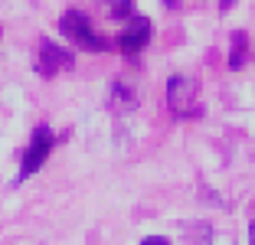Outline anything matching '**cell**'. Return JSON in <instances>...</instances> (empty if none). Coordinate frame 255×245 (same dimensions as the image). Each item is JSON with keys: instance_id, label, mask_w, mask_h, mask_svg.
Returning <instances> with one entry per match:
<instances>
[{"instance_id": "cell-1", "label": "cell", "mask_w": 255, "mask_h": 245, "mask_svg": "<svg viewBox=\"0 0 255 245\" xmlns=\"http://www.w3.org/2000/svg\"><path fill=\"white\" fill-rule=\"evenodd\" d=\"M59 30H62V36H66L75 49H85V52H105L108 49L105 36H98L95 26H92V20L82 13V10H69V13H62Z\"/></svg>"}, {"instance_id": "cell-2", "label": "cell", "mask_w": 255, "mask_h": 245, "mask_svg": "<svg viewBox=\"0 0 255 245\" xmlns=\"http://www.w3.org/2000/svg\"><path fill=\"white\" fill-rule=\"evenodd\" d=\"M167 105L180 118L200 115V85H196V79H190V75H170V82H167Z\"/></svg>"}, {"instance_id": "cell-3", "label": "cell", "mask_w": 255, "mask_h": 245, "mask_svg": "<svg viewBox=\"0 0 255 245\" xmlns=\"http://www.w3.org/2000/svg\"><path fill=\"white\" fill-rule=\"evenodd\" d=\"M53 144H56V137H53V131L46 124H39L36 131H33V137H30V147L23 150V163H20V180H26V177H33V173L39 170L46 163V157H49V150H53Z\"/></svg>"}, {"instance_id": "cell-4", "label": "cell", "mask_w": 255, "mask_h": 245, "mask_svg": "<svg viewBox=\"0 0 255 245\" xmlns=\"http://www.w3.org/2000/svg\"><path fill=\"white\" fill-rule=\"evenodd\" d=\"M72 62H75V56L69 49L49 43V39H43V43H39V52H36V72L39 75L53 79L56 72H62V69H72Z\"/></svg>"}, {"instance_id": "cell-5", "label": "cell", "mask_w": 255, "mask_h": 245, "mask_svg": "<svg viewBox=\"0 0 255 245\" xmlns=\"http://www.w3.org/2000/svg\"><path fill=\"white\" fill-rule=\"evenodd\" d=\"M150 33H154V26H150L147 16H137V13L128 16V26L121 30V39H118L121 52H125V56H137V52L150 43Z\"/></svg>"}, {"instance_id": "cell-6", "label": "cell", "mask_w": 255, "mask_h": 245, "mask_svg": "<svg viewBox=\"0 0 255 245\" xmlns=\"http://www.w3.org/2000/svg\"><path fill=\"white\" fill-rule=\"evenodd\" d=\"M112 112H131L137 105V98H134V92L128 89V85H121V82H115V89H112Z\"/></svg>"}, {"instance_id": "cell-7", "label": "cell", "mask_w": 255, "mask_h": 245, "mask_svg": "<svg viewBox=\"0 0 255 245\" xmlns=\"http://www.w3.org/2000/svg\"><path fill=\"white\" fill-rule=\"evenodd\" d=\"M246 52H249L246 33H233V46H229V66H233V69H242V66H246Z\"/></svg>"}, {"instance_id": "cell-8", "label": "cell", "mask_w": 255, "mask_h": 245, "mask_svg": "<svg viewBox=\"0 0 255 245\" xmlns=\"http://www.w3.org/2000/svg\"><path fill=\"white\" fill-rule=\"evenodd\" d=\"M112 13L115 16H134V3L131 0H112Z\"/></svg>"}, {"instance_id": "cell-9", "label": "cell", "mask_w": 255, "mask_h": 245, "mask_svg": "<svg viewBox=\"0 0 255 245\" xmlns=\"http://www.w3.org/2000/svg\"><path fill=\"white\" fill-rule=\"evenodd\" d=\"M141 245H170V242H167L164 236H147V239H144Z\"/></svg>"}, {"instance_id": "cell-10", "label": "cell", "mask_w": 255, "mask_h": 245, "mask_svg": "<svg viewBox=\"0 0 255 245\" xmlns=\"http://www.w3.org/2000/svg\"><path fill=\"white\" fill-rule=\"evenodd\" d=\"M249 242H252V245H255V223H252V226H249Z\"/></svg>"}]
</instances>
